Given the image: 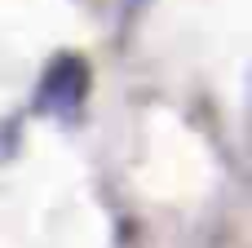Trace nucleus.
<instances>
[{"label":"nucleus","mask_w":252,"mask_h":248,"mask_svg":"<svg viewBox=\"0 0 252 248\" xmlns=\"http://www.w3.org/2000/svg\"><path fill=\"white\" fill-rule=\"evenodd\" d=\"M89 98V67L80 53H58L44 75H40V89H35V111L40 115H53V120H71Z\"/></svg>","instance_id":"f257e3e1"}]
</instances>
